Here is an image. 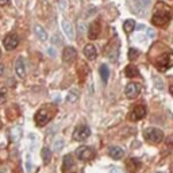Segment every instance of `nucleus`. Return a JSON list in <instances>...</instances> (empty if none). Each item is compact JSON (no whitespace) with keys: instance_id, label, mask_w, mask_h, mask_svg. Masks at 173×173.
<instances>
[{"instance_id":"nucleus-1","label":"nucleus","mask_w":173,"mask_h":173,"mask_svg":"<svg viewBox=\"0 0 173 173\" xmlns=\"http://www.w3.org/2000/svg\"><path fill=\"white\" fill-rule=\"evenodd\" d=\"M53 115H56V108H49L47 105H46V107H42L41 110L35 114V116H34L35 125L39 126V127L46 126L47 123L51 121Z\"/></svg>"},{"instance_id":"nucleus-2","label":"nucleus","mask_w":173,"mask_h":173,"mask_svg":"<svg viewBox=\"0 0 173 173\" xmlns=\"http://www.w3.org/2000/svg\"><path fill=\"white\" fill-rule=\"evenodd\" d=\"M171 12L167 11V10H158L153 14V16H151V23L156 24V26H167V24L171 22Z\"/></svg>"},{"instance_id":"nucleus-3","label":"nucleus","mask_w":173,"mask_h":173,"mask_svg":"<svg viewBox=\"0 0 173 173\" xmlns=\"http://www.w3.org/2000/svg\"><path fill=\"white\" fill-rule=\"evenodd\" d=\"M143 137H145V139L149 141L151 143H160L164 139V133L160 129H157V127H149V129L145 130Z\"/></svg>"},{"instance_id":"nucleus-4","label":"nucleus","mask_w":173,"mask_h":173,"mask_svg":"<svg viewBox=\"0 0 173 173\" xmlns=\"http://www.w3.org/2000/svg\"><path fill=\"white\" fill-rule=\"evenodd\" d=\"M156 66L160 70H168L173 66V53H165L156 60Z\"/></svg>"},{"instance_id":"nucleus-5","label":"nucleus","mask_w":173,"mask_h":173,"mask_svg":"<svg viewBox=\"0 0 173 173\" xmlns=\"http://www.w3.org/2000/svg\"><path fill=\"white\" fill-rule=\"evenodd\" d=\"M147 111H146V107H145L143 104H137L133 107V110L130 111L129 114V119L133 122H137V121H141V119H143L145 116H146Z\"/></svg>"},{"instance_id":"nucleus-6","label":"nucleus","mask_w":173,"mask_h":173,"mask_svg":"<svg viewBox=\"0 0 173 173\" xmlns=\"http://www.w3.org/2000/svg\"><path fill=\"white\" fill-rule=\"evenodd\" d=\"M76 157L81 161H91L95 158V150L89 146H80L76 150Z\"/></svg>"},{"instance_id":"nucleus-7","label":"nucleus","mask_w":173,"mask_h":173,"mask_svg":"<svg viewBox=\"0 0 173 173\" xmlns=\"http://www.w3.org/2000/svg\"><path fill=\"white\" fill-rule=\"evenodd\" d=\"M91 135V129L88 126H77L76 130L72 134L73 141H77V142H81V141H85L88 137Z\"/></svg>"},{"instance_id":"nucleus-8","label":"nucleus","mask_w":173,"mask_h":173,"mask_svg":"<svg viewBox=\"0 0 173 173\" xmlns=\"http://www.w3.org/2000/svg\"><path fill=\"white\" fill-rule=\"evenodd\" d=\"M3 45H4L6 50L11 51V50H14V49H16L18 45H19V37H18L15 33L7 34L4 37V39H3Z\"/></svg>"},{"instance_id":"nucleus-9","label":"nucleus","mask_w":173,"mask_h":173,"mask_svg":"<svg viewBox=\"0 0 173 173\" xmlns=\"http://www.w3.org/2000/svg\"><path fill=\"white\" fill-rule=\"evenodd\" d=\"M141 93V84L138 83H129L125 88V95L129 99H135Z\"/></svg>"},{"instance_id":"nucleus-10","label":"nucleus","mask_w":173,"mask_h":173,"mask_svg":"<svg viewBox=\"0 0 173 173\" xmlns=\"http://www.w3.org/2000/svg\"><path fill=\"white\" fill-rule=\"evenodd\" d=\"M76 56H77V51H76L75 47L66 46L62 50V61L65 64H72L76 60Z\"/></svg>"},{"instance_id":"nucleus-11","label":"nucleus","mask_w":173,"mask_h":173,"mask_svg":"<svg viewBox=\"0 0 173 173\" xmlns=\"http://www.w3.org/2000/svg\"><path fill=\"white\" fill-rule=\"evenodd\" d=\"M15 73L19 79H24L26 77V64H24L23 57H18L15 61Z\"/></svg>"},{"instance_id":"nucleus-12","label":"nucleus","mask_w":173,"mask_h":173,"mask_svg":"<svg viewBox=\"0 0 173 173\" xmlns=\"http://www.w3.org/2000/svg\"><path fill=\"white\" fill-rule=\"evenodd\" d=\"M141 167H142V162H141L139 158H130L126 164V168L130 173H137Z\"/></svg>"},{"instance_id":"nucleus-13","label":"nucleus","mask_w":173,"mask_h":173,"mask_svg":"<svg viewBox=\"0 0 173 173\" xmlns=\"http://www.w3.org/2000/svg\"><path fill=\"white\" fill-rule=\"evenodd\" d=\"M100 34V24L97 22H92L88 27V38L89 39H96Z\"/></svg>"},{"instance_id":"nucleus-14","label":"nucleus","mask_w":173,"mask_h":173,"mask_svg":"<svg viewBox=\"0 0 173 173\" xmlns=\"http://www.w3.org/2000/svg\"><path fill=\"white\" fill-rule=\"evenodd\" d=\"M62 30H64V33H65V35L69 38V39H75V29H73L72 23H70L68 19L62 20Z\"/></svg>"},{"instance_id":"nucleus-15","label":"nucleus","mask_w":173,"mask_h":173,"mask_svg":"<svg viewBox=\"0 0 173 173\" xmlns=\"http://www.w3.org/2000/svg\"><path fill=\"white\" fill-rule=\"evenodd\" d=\"M108 156L111 158H114V160H121V158H123V156H125V150L119 146H111L110 149H108Z\"/></svg>"},{"instance_id":"nucleus-16","label":"nucleus","mask_w":173,"mask_h":173,"mask_svg":"<svg viewBox=\"0 0 173 173\" xmlns=\"http://www.w3.org/2000/svg\"><path fill=\"white\" fill-rule=\"evenodd\" d=\"M83 53H84V56H85V58H88V60H95L97 57V50L93 45H87V46L84 47Z\"/></svg>"},{"instance_id":"nucleus-17","label":"nucleus","mask_w":173,"mask_h":173,"mask_svg":"<svg viewBox=\"0 0 173 173\" xmlns=\"http://www.w3.org/2000/svg\"><path fill=\"white\" fill-rule=\"evenodd\" d=\"M34 33H35V35H37V38L39 41H42V42H45L47 39V33H46V30L43 29V27L41 26V24H35L34 26Z\"/></svg>"},{"instance_id":"nucleus-18","label":"nucleus","mask_w":173,"mask_h":173,"mask_svg":"<svg viewBox=\"0 0 173 173\" xmlns=\"http://www.w3.org/2000/svg\"><path fill=\"white\" fill-rule=\"evenodd\" d=\"M125 75L129 77V79H134V77L139 76V70L137 69V66H134V65H127L125 68Z\"/></svg>"},{"instance_id":"nucleus-19","label":"nucleus","mask_w":173,"mask_h":173,"mask_svg":"<svg viewBox=\"0 0 173 173\" xmlns=\"http://www.w3.org/2000/svg\"><path fill=\"white\" fill-rule=\"evenodd\" d=\"M107 57L111 62H115L119 58V47L118 46H111L107 50Z\"/></svg>"},{"instance_id":"nucleus-20","label":"nucleus","mask_w":173,"mask_h":173,"mask_svg":"<svg viewBox=\"0 0 173 173\" xmlns=\"http://www.w3.org/2000/svg\"><path fill=\"white\" fill-rule=\"evenodd\" d=\"M62 171H64V173L65 172H68L70 168L75 165V161H73V157L70 156V154H66L65 157H64V160H62Z\"/></svg>"},{"instance_id":"nucleus-21","label":"nucleus","mask_w":173,"mask_h":173,"mask_svg":"<svg viewBox=\"0 0 173 173\" xmlns=\"http://www.w3.org/2000/svg\"><path fill=\"white\" fill-rule=\"evenodd\" d=\"M80 97V91L76 89V88H73V89H70L68 95H66V101H69V103H75L77 101V99Z\"/></svg>"},{"instance_id":"nucleus-22","label":"nucleus","mask_w":173,"mask_h":173,"mask_svg":"<svg viewBox=\"0 0 173 173\" xmlns=\"http://www.w3.org/2000/svg\"><path fill=\"white\" fill-rule=\"evenodd\" d=\"M99 72H100V77H101V80H103V83H107V81H108V76H110L108 66L107 65H100Z\"/></svg>"},{"instance_id":"nucleus-23","label":"nucleus","mask_w":173,"mask_h":173,"mask_svg":"<svg viewBox=\"0 0 173 173\" xmlns=\"http://www.w3.org/2000/svg\"><path fill=\"white\" fill-rule=\"evenodd\" d=\"M42 160H43V164L45 165H47V164H50V160H51V151L49 147H43L42 149Z\"/></svg>"},{"instance_id":"nucleus-24","label":"nucleus","mask_w":173,"mask_h":173,"mask_svg":"<svg viewBox=\"0 0 173 173\" xmlns=\"http://www.w3.org/2000/svg\"><path fill=\"white\" fill-rule=\"evenodd\" d=\"M134 29H135V20L134 19H127L125 23H123V30L126 33H133Z\"/></svg>"},{"instance_id":"nucleus-25","label":"nucleus","mask_w":173,"mask_h":173,"mask_svg":"<svg viewBox=\"0 0 173 173\" xmlns=\"http://www.w3.org/2000/svg\"><path fill=\"white\" fill-rule=\"evenodd\" d=\"M134 4L137 6V14H139V10H145L149 6V0H134Z\"/></svg>"},{"instance_id":"nucleus-26","label":"nucleus","mask_w":173,"mask_h":173,"mask_svg":"<svg viewBox=\"0 0 173 173\" xmlns=\"http://www.w3.org/2000/svg\"><path fill=\"white\" fill-rule=\"evenodd\" d=\"M64 145H65V142H64L62 138H58L54 141V145H53V147H54V151H60L64 147Z\"/></svg>"},{"instance_id":"nucleus-27","label":"nucleus","mask_w":173,"mask_h":173,"mask_svg":"<svg viewBox=\"0 0 173 173\" xmlns=\"http://www.w3.org/2000/svg\"><path fill=\"white\" fill-rule=\"evenodd\" d=\"M139 57V51L137 49H130L129 50V60L130 61H135Z\"/></svg>"},{"instance_id":"nucleus-28","label":"nucleus","mask_w":173,"mask_h":173,"mask_svg":"<svg viewBox=\"0 0 173 173\" xmlns=\"http://www.w3.org/2000/svg\"><path fill=\"white\" fill-rule=\"evenodd\" d=\"M7 100V91L6 88H0V104H4Z\"/></svg>"},{"instance_id":"nucleus-29","label":"nucleus","mask_w":173,"mask_h":173,"mask_svg":"<svg viewBox=\"0 0 173 173\" xmlns=\"http://www.w3.org/2000/svg\"><path fill=\"white\" fill-rule=\"evenodd\" d=\"M51 42L56 45V46H61V45H62V38L60 37L58 34H56V35H53V39H51Z\"/></svg>"},{"instance_id":"nucleus-30","label":"nucleus","mask_w":173,"mask_h":173,"mask_svg":"<svg viewBox=\"0 0 173 173\" xmlns=\"http://www.w3.org/2000/svg\"><path fill=\"white\" fill-rule=\"evenodd\" d=\"M154 83H156V87L158 89H162V88H164V84H162V81L158 79V77H154Z\"/></svg>"},{"instance_id":"nucleus-31","label":"nucleus","mask_w":173,"mask_h":173,"mask_svg":"<svg viewBox=\"0 0 173 173\" xmlns=\"http://www.w3.org/2000/svg\"><path fill=\"white\" fill-rule=\"evenodd\" d=\"M8 168L6 167V165H0V173H8Z\"/></svg>"},{"instance_id":"nucleus-32","label":"nucleus","mask_w":173,"mask_h":173,"mask_svg":"<svg viewBox=\"0 0 173 173\" xmlns=\"http://www.w3.org/2000/svg\"><path fill=\"white\" fill-rule=\"evenodd\" d=\"M110 173H123V172H122L119 168H115V167H114V168L110 169Z\"/></svg>"},{"instance_id":"nucleus-33","label":"nucleus","mask_w":173,"mask_h":173,"mask_svg":"<svg viewBox=\"0 0 173 173\" xmlns=\"http://www.w3.org/2000/svg\"><path fill=\"white\" fill-rule=\"evenodd\" d=\"M11 0H0V6H8Z\"/></svg>"},{"instance_id":"nucleus-34","label":"nucleus","mask_w":173,"mask_h":173,"mask_svg":"<svg viewBox=\"0 0 173 173\" xmlns=\"http://www.w3.org/2000/svg\"><path fill=\"white\" fill-rule=\"evenodd\" d=\"M147 35H149V37H151V38H153L154 35H156V33H154V30H147Z\"/></svg>"},{"instance_id":"nucleus-35","label":"nucleus","mask_w":173,"mask_h":173,"mask_svg":"<svg viewBox=\"0 0 173 173\" xmlns=\"http://www.w3.org/2000/svg\"><path fill=\"white\" fill-rule=\"evenodd\" d=\"M3 70H4V65H2V64H0V76L3 75Z\"/></svg>"},{"instance_id":"nucleus-36","label":"nucleus","mask_w":173,"mask_h":173,"mask_svg":"<svg viewBox=\"0 0 173 173\" xmlns=\"http://www.w3.org/2000/svg\"><path fill=\"white\" fill-rule=\"evenodd\" d=\"M169 92H171V95H173V85L171 87V89H169Z\"/></svg>"},{"instance_id":"nucleus-37","label":"nucleus","mask_w":173,"mask_h":173,"mask_svg":"<svg viewBox=\"0 0 173 173\" xmlns=\"http://www.w3.org/2000/svg\"><path fill=\"white\" fill-rule=\"evenodd\" d=\"M0 58H2V50H0Z\"/></svg>"},{"instance_id":"nucleus-38","label":"nucleus","mask_w":173,"mask_h":173,"mask_svg":"<svg viewBox=\"0 0 173 173\" xmlns=\"http://www.w3.org/2000/svg\"><path fill=\"white\" fill-rule=\"evenodd\" d=\"M70 173H80V172H70Z\"/></svg>"},{"instance_id":"nucleus-39","label":"nucleus","mask_w":173,"mask_h":173,"mask_svg":"<svg viewBox=\"0 0 173 173\" xmlns=\"http://www.w3.org/2000/svg\"><path fill=\"white\" fill-rule=\"evenodd\" d=\"M158 173H160V172H158Z\"/></svg>"}]
</instances>
